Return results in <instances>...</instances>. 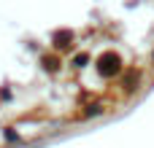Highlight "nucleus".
I'll list each match as a JSON object with an SVG mask.
<instances>
[{"mask_svg":"<svg viewBox=\"0 0 154 148\" xmlns=\"http://www.w3.org/2000/svg\"><path fill=\"white\" fill-rule=\"evenodd\" d=\"M97 67H100V73H103V75H116V73L122 70V59H119V54L106 51V54H100Z\"/></svg>","mask_w":154,"mask_h":148,"instance_id":"f257e3e1","label":"nucleus"},{"mask_svg":"<svg viewBox=\"0 0 154 148\" xmlns=\"http://www.w3.org/2000/svg\"><path fill=\"white\" fill-rule=\"evenodd\" d=\"M54 40H57V46H68V40H70V32H57V35H54Z\"/></svg>","mask_w":154,"mask_h":148,"instance_id":"f03ea898","label":"nucleus"},{"mask_svg":"<svg viewBox=\"0 0 154 148\" xmlns=\"http://www.w3.org/2000/svg\"><path fill=\"white\" fill-rule=\"evenodd\" d=\"M43 65H46V70H57V59L54 57H43Z\"/></svg>","mask_w":154,"mask_h":148,"instance_id":"7ed1b4c3","label":"nucleus"}]
</instances>
